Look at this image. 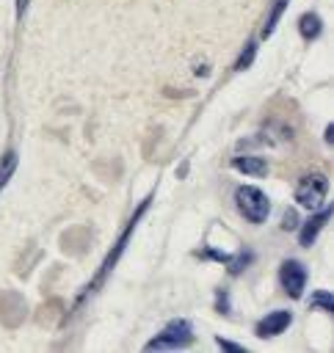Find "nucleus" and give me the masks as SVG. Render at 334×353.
<instances>
[{"instance_id": "obj_5", "label": "nucleus", "mask_w": 334, "mask_h": 353, "mask_svg": "<svg viewBox=\"0 0 334 353\" xmlns=\"http://www.w3.org/2000/svg\"><path fill=\"white\" fill-rule=\"evenodd\" d=\"M290 323H293V314H290L287 309H273V312H268V314L257 323V336H262V339L279 336Z\"/></svg>"}, {"instance_id": "obj_7", "label": "nucleus", "mask_w": 334, "mask_h": 353, "mask_svg": "<svg viewBox=\"0 0 334 353\" xmlns=\"http://www.w3.org/2000/svg\"><path fill=\"white\" fill-rule=\"evenodd\" d=\"M232 168L243 171L248 176H265L268 174L265 157H257V154H237V157H232Z\"/></svg>"}, {"instance_id": "obj_14", "label": "nucleus", "mask_w": 334, "mask_h": 353, "mask_svg": "<svg viewBox=\"0 0 334 353\" xmlns=\"http://www.w3.org/2000/svg\"><path fill=\"white\" fill-rule=\"evenodd\" d=\"M215 345L221 347V350H232V353H243V345H235V342H229V339H215Z\"/></svg>"}, {"instance_id": "obj_3", "label": "nucleus", "mask_w": 334, "mask_h": 353, "mask_svg": "<svg viewBox=\"0 0 334 353\" xmlns=\"http://www.w3.org/2000/svg\"><path fill=\"white\" fill-rule=\"evenodd\" d=\"M190 339H193V328L188 320L179 317V320L166 323V328L155 339L146 342V350H177V347H185Z\"/></svg>"}, {"instance_id": "obj_6", "label": "nucleus", "mask_w": 334, "mask_h": 353, "mask_svg": "<svg viewBox=\"0 0 334 353\" xmlns=\"http://www.w3.org/2000/svg\"><path fill=\"white\" fill-rule=\"evenodd\" d=\"M328 221H331V210H328V207L320 210V212H315L309 221H304V226H301V232H298V243L309 248V245L315 243V237L320 234V229H323Z\"/></svg>"}, {"instance_id": "obj_12", "label": "nucleus", "mask_w": 334, "mask_h": 353, "mask_svg": "<svg viewBox=\"0 0 334 353\" xmlns=\"http://www.w3.org/2000/svg\"><path fill=\"white\" fill-rule=\"evenodd\" d=\"M254 55H257V44H254V41H248V44H246V50L240 52V58L235 61V69H237V72L248 69V66H251V61H254Z\"/></svg>"}, {"instance_id": "obj_2", "label": "nucleus", "mask_w": 334, "mask_h": 353, "mask_svg": "<svg viewBox=\"0 0 334 353\" xmlns=\"http://www.w3.org/2000/svg\"><path fill=\"white\" fill-rule=\"evenodd\" d=\"M235 204H237L240 215H243L248 223H262V221L268 218V212H271L268 196H265L259 188H254V185H240V188L235 190Z\"/></svg>"}, {"instance_id": "obj_17", "label": "nucleus", "mask_w": 334, "mask_h": 353, "mask_svg": "<svg viewBox=\"0 0 334 353\" xmlns=\"http://www.w3.org/2000/svg\"><path fill=\"white\" fill-rule=\"evenodd\" d=\"M28 3H30V0H17V17H22V14L28 11Z\"/></svg>"}, {"instance_id": "obj_16", "label": "nucleus", "mask_w": 334, "mask_h": 353, "mask_svg": "<svg viewBox=\"0 0 334 353\" xmlns=\"http://www.w3.org/2000/svg\"><path fill=\"white\" fill-rule=\"evenodd\" d=\"M218 309L224 314H229V298H226V292H218Z\"/></svg>"}, {"instance_id": "obj_11", "label": "nucleus", "mask_w": 334, "mask_h": 353, "mask_svg": "<svg viewBox=\"0 0 334 353\" xmlns=\"http://www.w3.org/2000/svg\"><path fill=\"white\" fill-rule=\"evenodd\" d=\"M284 8H287V0H276V3H273L271 14H268V19H265V28H262V36H265V39L273 33V28H276V22H279V17H282Z\"/></svg>"}, {"instance_id": "obj_13", "label": "nucleus", "mask_w": 334, "mask_h": 353, "mask_svg": "<svg viewBox=\"0 0 334 353\" xmlns=\"http://www.w3.org/2000/svg\"><path fill=\"white\" fill-rule=\"evenodd\" d=\"M312 306H320L323 312H334V298L326 290H320V292L312 295Z\"/></svg>"}, {"instance_id": "obj_9", "label": "nucleus", "mask_w": 334, "mask_h": 353, "mask_svg": "<svg viewBox=\"0 0 334 353\" xmlns=\"http://www.w3.org/2000/svg\"><path fill=\"white\" fill-rule=\"evenodd\" d=\"M14 168H17V152L11 149V152H6V154L0 157V190H3V188H6V182L11 179Z\"/></svg>"}, {"instance_id": "obj_4", "label": "nucleus", "mask_w": 334, "mask_h": 353, "mask_svg": "<svg viewBox=\"0 0 334 353\" xmlns=\"http://www.w3.org/2000/svg\"><path fill=\"white\" fill-rule=\"evenodd\" d=\"M279 281H282V287L290 298H301L304 287H306V268L298 259H287L279 268Z\"/></svg>"}, {"instance_id": "obj_15", "label": "nucleus", "mask_w": 334, "mask_h": 353, "mask_svg": "<svg viewBox=\"0 0 334 353\" xmlns=\"http://www.w3.org/2000/svg\"><path fill=\"white\" fill-rule=\"evenodd\" d=\"M295 212H284V221H282V229H295Z\"/></svg>"}, {"instance_id": "obj_18", "label": "nucleus", "mask_w": 334, "mask_h": 353, "mask_svg": "<svg viewBox=\"0 0 334 353\" xmlns=\"http://www.w3.org/2000/svg\"><path fill=\"white\" fill-rule=\"evenodd\" d=\"M331 141H334V124L326 127V143H331Z\"/></svg>"}, {"instance_id": "obj_10", "label": "nucleus", "mask_w": 334, "mask_h": 353, "mask_svg": "<svg viewBox=\"0 0 334 353\" xmlns=\"http://www.w3.org/2000/svg\"><path fill=\"white\" fill-rule=\"evenodd\" d=\"M224 262H226V270H229L232 276H237V273L251 262V251H237L235 256H229V254H226V259H224Z\"/></svg>"}, {"instance_id": "obj_8", "label": "nucleus", "mask_w": 334, "mask_h": 353, "mask_svg": "<svg viewBox=\"0 0 334 353\" xmlns=\"http://www.w3.org/2000/svg\"><path fill=\"white\" fill-rule=\"evenodd\" d=\"M298 33L304 36V39H317L320 33H323V19L317 17V14H301V19H298Z\"/></svg>"}, {"instance_id": "obj_1", "label": "nucleus", "mask_w": 334, "mask_h": 353, "mask_svg": "<svg viewBox=\"0 0 334 353\" xmlns=\"http://www.w3.org/2000/svg\"><path fill=\"white\" fill-rule=\"evenodd\" d=\"M326 196H328V179H326V174H320V171L304 174V176L298 179V185H295V201H298L304 210H309V212L320 210V207L326 204Z\"/></svg>"}]
</instances>
